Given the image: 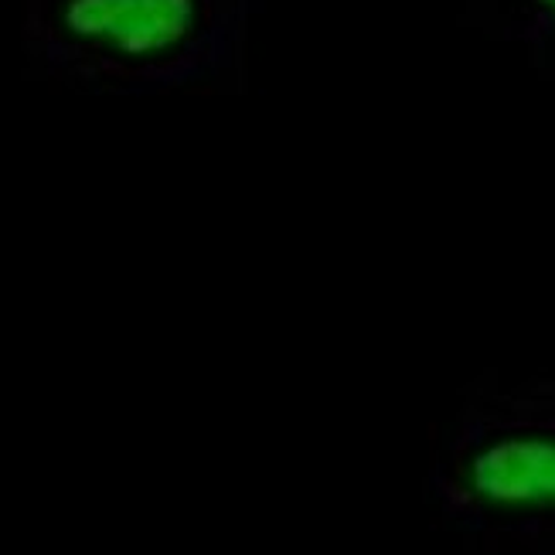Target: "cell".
<instances>
[{
  "mask_svg": "<svg viewBox=\"0 0 555 555\" xmlns=\"http://www.w3.org/2000/svg\"><path fill=\"white\" fill-rule=\"evenodd\" d=\"M235 28V0H35L31 38L68 76L164 86L208 65Z\"/></svg>",
  "mask_w": 555,
  "mask_h": 555,
  "instance_id": "obj_2",
  "label": "cell"
},
{
  "mask_svg": "<svg viewBox=\"0 0 555 555\" xmlns=\"http://www.w3.org/2000/svg\"><path fill=\"white\" fill-rule=\"evenodd\" d=\"M535 4H539V11L545 14V21L555 24V0H535Z\"/></svg>",
  "mask_w": 555,
  "mask_h": 555,
  "instance_id": "obj_3",
  "label": "cell"
},
{
  "mask_svg": "<svg viewBox=\"0 0 555 555\" xmlns=\"http://www.w3.org/2000/svg\"><path fill=\"white\" fill-rule=\"evenodd\" d=\"M426 494L453 532L555 555V385L464 402L433 453Z\"/></svg>",
  "mask_w": 555,
  "mask_h": 555,
  "instance_id": "obj_1",
  "label": "cell"
}]
</instances>
